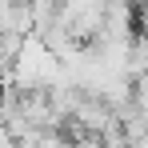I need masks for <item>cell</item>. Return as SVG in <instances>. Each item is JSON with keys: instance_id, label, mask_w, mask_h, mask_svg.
I'll return each mask as SVG.
<instances>
[{"instance_id": "obj_1", "label": "cell", "mask_w": 148, "mask_h": 148, "mask_svg": "<svg viewBox=\"0 0 148 148\" xmlns=\"http://www.w3.org/2000/svg\"><path fill=\"white\" fill-rule=\"evenodd\" d=\"M24 36H0V84L8 80V68H12V52L20 48Z\"/></svg>"}]
</instances>
